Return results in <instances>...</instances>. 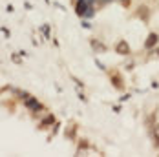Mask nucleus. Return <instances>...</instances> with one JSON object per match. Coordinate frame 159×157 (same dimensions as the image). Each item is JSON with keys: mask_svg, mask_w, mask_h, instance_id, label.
Returning a JSON list of instances; mask_svg holds the SVG:
<instances>
[{"mask_svg": "<svg viewBox=\"0 0 159 157\" xmlns=\"http://www.w3.org/2000/svg\"><path fill=\"white\" fill-rule=\"evenodd\" d=\"M28 106H29V108H33V110H40V104H37L33 99H29V101H28Z\"/></svg>", "mask_w": 159, "mask_h": 157, "instance_id": "1", "label": "nucleus"}, {"mask_svg": "<svg viewBox=\"0 0 159 157\" xmlns=\"http://www.w3.org/2000/svg\"><path fill=\"white\" fill-rule=\"evenodd\" d=\"M156 39H157L156 35H150V39H148V42H146V46H154V44H156Z\"/></svg>", "mask_w": 159, "mask_h": 157, "instance_id": "2", "label": "nucleus"}]
</instances>
